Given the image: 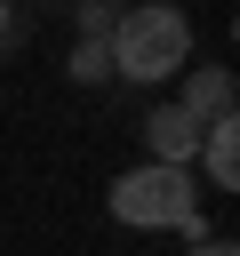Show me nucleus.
<instances>
[{"mask_svg":"<svg viewBox=\"0 0 240 256\" xmlns=\"http://www.w3.org/2000/svg\"><path fill=\"white\" fill-rule=\"evenodd\" d=\"M64 72H72L80 88H104V80H112V48H104V40H72V56H64Z\"/></svg>","mask_w":240,"mask_h":256,"instance_id":"nucleus-6","label":"nucleus"},{"mask_svg":"<svg viewBox=\"0 0 240 256\" xmlns=\"http://www.w3.org/2000/svg\"><path fill=\"white\" fill-rule=\"evenodd\" d=\"M128 8H144V0H128Z\"/></svg>","mask_w":240,"mask_h":256,"instance_id":"nucleus-10","label":"nucleus"},{"mask_svg":"<svg viewBox=\"0 0 240 256\" xmlns=\"http://www.w3.org/2000/svg\"><path fill=\"white\" fill-rule=\"evenodd\" d=\"M144 152H152V168H192L200 160V120L184 104H152L144 112Z\"/></svg>","mask_w":240,"mask_h":256,"instance_id":"nucleus-3","label":"nucleus"},{"mask_svg":"<svg viewBox=\"0 0 240 256\" xmlns=\"http://www.w3.org/2000/svg\"><path fill=\"white\" fill-rule=\"evenodd\" d=\"M104 208L128 224V232H176L184 248L192 240H208V216H200V184H192V168H128L112 192H104Z\"/></svg>","mask_w":240,"mask_h":256,"instance_id":"nucleus-2","label":"nucleus"},{"mask_svg":"<svg viewBox=\"0 0 240 256\" xmlns=\"http://www.w3.org/2000/svg\"><path fill=\"white\" fill-rule=\"evenodd\" d=\"M8 8H16V0H8Z\"/></svg>","mask_w":240,"mask_h":256,"instance_id":"nucleus-11","label":"nucleus"},{"mask_svg":"<svg viewBox=\"0 0 240 256\" xmlns=\"http://www.w3.org/2000/svg\"><path fill=\"white\" fill-rule=\"evenodd\" d=\"M112 80H136V88H160L192 64V16L176 0H144V8H120L112 24Z\"/></svg>","mask_w":240,"mask_h":256,"instance_id":"nucleus-1","label":"nucleus"},{"mask_svg":"<svg viewBox=\"0 0 240 256\" xmlns=\"http://www.w3.org/2000/svg\"><path fill=\"white\" fill-rule=\"evenodd\" d=\"M184 256H240V248H232V240H216V232H208V240H192V248H184Z\"/></svg>","mask_w":240,"mask_h":256,"instance_id":"nucleus-8","label":"nucleus"},{"mask_svg":"<svg viewBox=\"0 0 240 256\" xmlns=\"http://www.w3.org/2000/svg\"><path fill=\"white\" fill-rule=\"evenodd\" d=\"M112 24H120L112 0H80V40H112Z\"/></svg>","mask_w":240,"mask_h":256,"instance_id":"nucleus-7","label":"nucleus"},{"mask_svg":"<svg viewBox=\"0 0 240 256\" xmlns=\"http://www.w3.org/2000/svg\"><path fill=\"white\" fill-rule=\"evenodd\" d=\"M200 176H208L216 192L240 184V120H208V128H200Z\"/></svg>","mask_w":240,"mask_h":256,"instance_id":"nucleus-5","label":"nucleus"},{"mask_svg":"<svg viewBox=\"0 0 240 256\" xmlns=\"http://www.w3.org/2000/svg\"><path fill=\"white\" fill-rule=\"evenodd\" d=\"M176 104L208 128V120H232V72L224 64H184L176 72Z\"/></svg>","mask_w":240,"mask_h":256,"instance_id":"nucleus-4","label":"nucleus"},{"mask_svg":"<svg viewBox=\"0 0 240 256\" xmlns=\"http://www.w3.org/2000/svg\"><path fill=\"white\" fill-rule=\"evenodd\" d=\"M8 40H16V8L0 0V48H8Z\"/></svg>","mask_w":240,"mask_h":256,"instance_id":"nucleus-9","label":"nucleus"}]
</instances>
